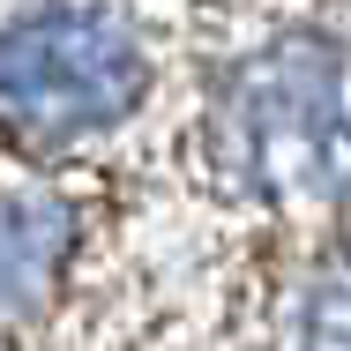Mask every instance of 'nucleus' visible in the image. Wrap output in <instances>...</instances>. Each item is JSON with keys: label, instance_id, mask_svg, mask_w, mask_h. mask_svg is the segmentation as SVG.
I'll return each instance as SVG.
<instances>
[{"label": "nucleus", "instance_id": "f257e3e1", "mask_svg": "<svg viewBox=\"0 0 351 351\" xmlns=\"http://www.w3.org/2000/svg\"><path fill=\"white\" fill-rule=\"evenodd\" d=\"M224 157L284 202H351V53L277 45L224 97Z\"/></svg>", "mask_w": 351, "mask_h": 351}, {"label": "nucleus", "instance_id": "f03ea898", "mask_svg": "<svg viewBox=\"0 0 351 351\" xmlns=\"http://www.w3.org/2000/svg\"><path fill=\"white\" fill-rule=\"evenodd\" d=\"M142 38L112 0H45L0 23V120L23 135L105 128L142 97Z\"/></svg>", "mask_w": 351, "mask_h": 351}, {"label": "nucleus", "instance_id": "7ed1b4c3", "mask_svg": "<svg viewBox=\"0 0 351 351\" xmlns=\"http://www.w3.org/2000/svg\"><path fill=\"white\" fill-rule=\"evenodd\" d=\"M68 247V217L45 195H8L0 202V314H30L45 299V284L60 269Z\"/></svg>", "mask_w": 351, "mask_h": 351}, {"label": "nucleus", "instance_id": "20e7f679", "mask_svg": "<svg viewBox=\"0 0 351 351\" xmlns=\"http://www.w3.org/2000/svg\"><path fill=\"white\" fill-rule=\"evenodd\" d=\"M284 351H351V254L299 284L291 322H284Z\"/></svg>", "mask_w": 351, "mask_h": 351}]
</instances>
